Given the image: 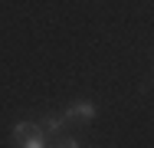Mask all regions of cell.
<instances>
[{
  "instance_id": "1",
  "label": "cell",
  "mask_w": 154,
  "mask_h": 148,
  "mask_svg": "<svg viewBox=\"0 0 154 148\" xmlns=\"http://www.w3.org/2000/svg\"><path fill=\"white\" fill-rule=\"evenodd\" d=\"M95 112H98V105H95L92 99H85V95H82V99H72V102L66 105V112H62V115L69 118V122H92Z\"/></svg>"
},
{
  "instance_id": "2",
  "label": "cell",
  "mask_w": 154,
  "mask_h": 148,
  "mask_svg": "<svg viewBox=\"0 0 154 148\" xmlns=\"http://www.w3.org/2000/svg\"><path fill=\"white\" fill-rule=\"evenodd\" d=\"M36 125H39V132H46L49 138H62V135L69 132V118L66 115H53V112H46L43 118H36Z\"/></svg>"
},
{
  "instance_id": "3",
  "label": "cell",
  "mask_w": 154,
  "mask_h": 148,
  "mask_svg": "<svg viewBox=\"0 0 154 148\" xmlns=\"http://www.w3.org/2000/svg\"><path fill=\"white\" fill-rule=\"evenodd\" d=\"M36 128H39V125H36V118H20V122H13V128H10V145L17 148L20 142H26Z\"/></svg>"
},
{
  "instance_id": "4",
  "label": "cell",
  "mask_w": 154,
  "mask_h": 148,
  "mask_svg": "<svg viewBox=\"0 0 154 148\" xmlns=\"http://www.w3.org/2000/svg\"><path fill=\"white\" fill-rule=\"evenodd\" d=\"M17 148H49V135L36 128V132H33L30 138H26V142H20V145H17Z\"/></svg>"
},
{
  "instance_id": "5",
  "label": "cell",
  "mask_w": 154,
  "mask_h": 148,
  "mask_svg": "<svg viewBox=\"0 0 154 148\" xmlns=\"http://www.w3.org/2000/svg\"><path fill=\"white\" fill-rule=\"evenodd\" d=\"M49 148H85V145H82V142H75V138H66V135H62L59 145H49Z\"/></svg>"
},
{
  "instance_id": "6",
  "label": "cell",
  "mask_w": 154,
  "mask_h": 148,
  "mask_svg": "<svg viewBox=\"0 0 154 148\" xmlns=\"http://www.w3.org/2000/svg\"><path fill=\"white\" fill-rule=\"evenodd\" d=\"M148 86H154V72H151V82H148Z\"/></svg>"
}]
</instances>
